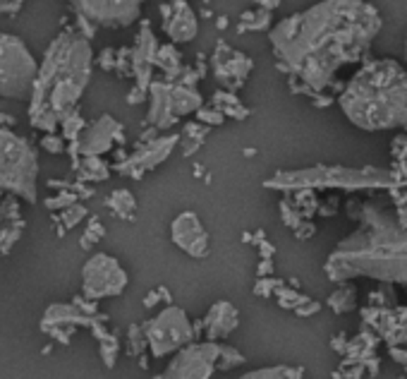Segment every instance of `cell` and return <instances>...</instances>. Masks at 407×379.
<instances>
[{
	"label": "cell",
	"mask_w": 407,
	"mask_h": 379,
	"mask_svg": "<svg viewBox=\"0 0 407 379\" xmlns=\"http://www.w3.org/2000/svg\"><path fill=\"white\" fill-rule=\"evenodd\" d=\"M221 353L223 346L216 343L187 346L156 379H211L216 367H221Z\"/></svg>",
	"instance_id": "cell-10"
},
{
	"label": "cell",
	"mask_w": 407,
	"mask_h": 379,
	"mask_svg": "<svg viewBox=\"0 0 407 379\" xmlns=\"http://www.w3.org/2000/svg\"><path fill=\"white\" fill-rule=\"evenodd\" d=\"M115 137H120V125L111 116H103L77 139V149L84 156H99L113 147Z\"/></svg>",
	"instance_id": "cell-14"
},
{
	"label": "cell",
	"mask_w": 407,
	"mask_h": 379,
	"mask_svg": "<svg viewBox=\"0 0 407 379\" xmlns=\"http://www.w3.org/2000/svg\"><path fill=\"white\" fill-rule=\"evenodd\" d=\"M326 272L333 281L369 276L407 284V224H395L390 214L369 204L362 226L335 247Z\"/></svg>",
	"instance_id": "cell-2"
},
{
	"label": "cell",
	"mask_w": 407,
	"mask_h": 379,
	"mask_svg": "<svg viewBox=\"0 0 407 379\" xmlns=\"http://www.w3.org/2000/svg\"><path fill=\"white\" fill-rule=\"evenodd\" d=\"M170 235H173V242L194 259H204L211 250L209 233H206L202 221H199V216L194 211H182V214H177L173 219Z\"/></svg>",
	"instance_id": "cell-12"
},
{
	"label": "cell",
	"mask_w": 407,
	"mask_h": 379,
	"mask_svg": "<svg viewBox=\"0 0 407 379\" xmlns=\"http://www.w3.org/2000/svg\"><path fill=\"white\" fill-rule=\"evenodd\" d=\"M79 171H81V178H84V180H106L108 178L106 164L96 159V156H86Z\"/></svg>",
	"instance_id": "cell-19"
},
{
	"label": "cell",
	"mask_w": 407,
	"mask_h": 379,
	"mask_svg": "<svg viewBox=\"0 0 407 379\" xmlns=\"http://www.w3.org/2000/svg\"><path fill=\"white\" fill-rule=\"evenodd\" d=\"M386 173L378 171H328L324 176V169H317L312 173H280L278 178L269 180V187H309V185H340V187H369V185H386Z\"/></svg>",
	"instance_id": "cell-7"
},
{
	"label": "cell",
	"mask_w": 407,
	"mask_h": 379,
	"mask_svg": "<svg viewBox=\"0 0 407 379\" xmlns=\"http://www.w3.org/2000/svg\"><path fill=\"white\" fill-rule=\"evenodd\" d=\"M376 10L362 0H324L280 22L271 34L276 53L297 77L324 89L343 65L355 63L378 31Z\"/></svg>",
	"instance_id": "cell-1"
},
{
	"label": "cell",
	"mask_w": 407,
	"mask_h": 379,
	"mask_svg": "<svg viewBox=\"0 0 407 379\" xmlns=\"http://www.w3.org/2000/svg\"><path fill=\"white\" fill-rule=\"evenodd\" d=\"M81 286H84V295L89 300L113 297V295H120L125 291L127 274H125V269L120 267V262L115 257H111V254H94L84 264Z\"/></svg>",
	"instance_id": "cell-9"
},
{
	"label": "cell",
	"mask_w": 407,
	"mask_h": 379,
	"mask_svg": "<svg viewBox=\"0 0 407 379\" xmlns=\"http://www.w3.org/2000/svg\"><path fill=\"white\" fill-rule=\"evenodd\" d=\"M79 324L94 327L96 322L84 310H79L77 305H51L46 310V315H43L41 329L46 334H51L53 339H58L61 343H67L74 327H79Z\"/></svg>",
	"instance_id": "cell-13"
},
{
	"label": "cell",
	"mask_w": 407,
	"mask_h": 379,
	"mask_svg": "<svg viewBox=\"0 0 407 379\" xmlns=\"http://www.w3.org/2000/svg\"><path fill=\"white\" fill-rule=\"evenodd\" d=\"M39 65L17 36L0 31V96L24 101L34 94Z\"/></svg>",
	"instance_id": "cell-6"
},
{
	"label": "cell",
	"mask_w": 407,
	"mask_h": 379,
	"mask_svg": "<svg viewBox=\"0 0 407 379\" xmlns=\"http://www.w3.org/2000/svg\"><path fill=\"white\" fill-rule=\"evenodd\" d=\"M41 144H43V149L53 151V154H61V151L65 149V147H63V139L58 137V134H46Z\"/></svg>",
	"instance_id": "cell-22"
},
{
	"label": "cell",
	"mask_w": 407,
	"mask_h": 379,
	"mask_svg": "<svg viewBox=\"0 0 407 379\" xmlns=\"http://www.w3.org/2000/svg\"><path fill=\"white\" fill-rule=\"evenodd\" d=\"M108 207L115 211L118 216H122V219H127V216H132L134 211V197L127 192V190H115V192L111 194V199H108Z\"/></svg>",
	"instance_id": "cell-18"
},
{
	"label": "cell",
	"mask_w": 407,
	"mask_h": 379,
	"mask_svg": "<svg viewBox=\"0 0 407 379\" xmlns=\"http://www.w3.org/2000/svg\"><path fill=\"white\" fill-rule=\"evenodd\" d=\"M168 34H170L175 41H189L194 34H197V20H194V15L189 13L187 5L180 3L175 8V15H173V20L168 22Z\"/></svg>",
	"instance_id": "cell-17"
},
{
	"label": "cell",
	"mask_w": 407,
	"mask_h": 379,
	"mask_svg": "<svg viewBox=\"0 0 407 379\" xmlns=\"http://www.w3.org/2000/svg\"><path fill=\"white\" fill-rule=\"evenodd\" d=\"M91 229L89 231H86V235H84V240L86 242H96V240H99V238L103 235V229H101V226L99 224H96V221H91ZM86 242H84V245H86Z\"/></svg>",
	"instance_id": "cell-23"
},
{
	"label": "cell",
	"mask_w": 407,
	"mask_h": 379,
	"mask_svg": "<svg viewBox=\"0 0 407 379\" xmlns=\"http://www.w3.org/2000/svg\"><path fill=\"white\" fill-rule=\"evenodd\" d=\"M242 379H302L300 372L290 370V367H269V370L249 372Z\"/></svg>",
	"instance_id": "cell-20"
},
{
	"label": "cell",
	"mask_w": 407,
	"mask_h": 379,
	"mask_svg": "<svg viewBox=\"0 0 407 379\" xmlns=\"http://www.w3.org/2000/svg\"><path fill=\"white\" fill-rule=\"evenodd\" d=\"M79 17L103 26H127L139 17L144 0H70Z\"/></svg>",
	"instance_id": "cell-11"
},
{
	"label": "cell",
	"mask_w": 407,
	"mask_h": 379,
	"mask_svg": "<svg viewBox=\"0 0 407 379\" xmlns=\"http://www.w3.org/2000/svg\"><path fill=\"white\" fill-rule=\"evenodd\" d=\"M144 337L156 358L180 350L192 339V324L180 307H168L144 327Z\"/></svg>",
	"instance_id": "cell-8"
},
{
	"label": "cell",
	"mask_w": 407,
	"mask_h": 379,
	"mask_svg": "<svg viewBox=\"0 0 407 379\" xmlns=\"http://www.w3.org/2000/svg\"><path fill=\"white\" fill-rule=\"evenodd\" d=\"M235 327H237V310L230 305V302H216V305L209 310V317H206V332H209V339H223Z\"/></svg>",
	"instance_id": "cell-16"
},
{
	"label": "cell",
	"mask_w": 407,
	"mask_h": 379,
	"mask_svg": "<svg viewBox=\"0 0 407 379\" xmlns=\"http://www.w3.org/2000/svg\"><path fill=\"white\" fill-rule=\"evenodd\" d=\"M36 173L39 161L36 151L24 137H17L13 130L0 127V190L36 202Z\"/></svg>",
	"instance_id": "cell-5"
},
{
	"label": "cell",
	"mask_w": 407,
	"mask_h": 379,
	"mask_svg": "<svg viewBox=\"0 0 407 379\" xmlns=\"http://www.w3.org/2000/svg\"><path fill=\"white\" fill-rule=\"evenodd\" d=\"M340 108L362 130L407 127V72L393 61L367 65L347 84Z\"/></svg>",
	"instance_id": "cell-4"
},
{
	"label": "cell",
	"mask_w": 407,
	"mask_h": 379,
	"mask_svg": "<svg viewBox=\"0 0 407 379\" xmlns=\"http://www.w3.org/2000/svg\"><path fill=\"white\" fill-rule=\"evenodd\" d=\"M91 77V46L79 34H61L48 46L29 106L34 127L53 134L74 113L84 86Z\"/></svg>",
	"instance_id": "cell-3"
},
{
	"label": "cell",
	"mask_w": 407,
	"mask_h": 379,
	"mask_svg": "<svg viewBox=\"0 0 407 379\" xmlns=\"http://www.w3.org/2000/svg\"><path fill=\"white\" fill-rule=\"evenodd\" d=\"M175 144H177V137H163V139H156V142L146 144L144 149H139L137 154H134L132 159L122 166V173H129V176H142L144 171L159 166L161 161L170 154V149L175 147Z\"/></svg>",
	"instance_id": "cell-15"
},
{
	"label": "cell",
	"mask_w": 407,
	"mask_h": 379,
	"mask_svg": "<svg viewBox=\"0 0 407 379\" xmlns=\"http://www.w3.org/2000/svg\"><path fill=\"white\" fill-rule=\"evenodd\" d=\"M84 214H86V209H84V207H79V204H72V207H70V209L63 214L65 226H70V229H72V226H77V219H81Z\"/></svg>",
	"instance_id": "cell-21"
}]
</instances>
